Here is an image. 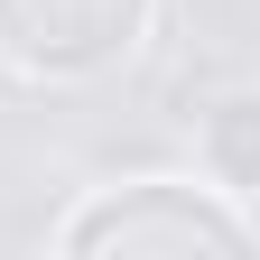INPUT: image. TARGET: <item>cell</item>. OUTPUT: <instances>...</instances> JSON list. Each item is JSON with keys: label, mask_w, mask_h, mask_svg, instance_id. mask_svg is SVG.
<instances>
[{"label": "cell", "mask_w": 260, "mask_h": 260, "mask_svg": "<svg viewBox=\"0 0 260 260\" xmlns=\"http://www.w3.org/2000/svg\"><path fill=\"white\" fill-rule=\"evenodd\" d=\"M47 242L65 260H260V214L205 177H121L93 186Z\"/></svg>", "instance_id": "1"}, {"label": "cell", "mask_w": 260, "mask_h": 260, "mask_svg": "<svg viewBox=\"0 0 260 260\" xmlns=\"http://www.w3.org/2000/svg\"><path fill=\"white\" fill-rule=\"evenodd\" d=\"M158 0H0V75L38 93L112 84L149 56Z\"/></svg>", "instance_id": "2"}, {"label": "cell", "mask_w": 260, "mask_h": 260, "mask_svg": "<svg viewBox=\"0 0 260 260\" xmlns=\"http://www.w3.org/2000/svg\"><path fill=\"white\" fill-rule=\"evenodd\" d=\"M195 177L260 214V84H223L195 103Z\"/></svg>", "instance_id": "3"}]
</instances>
